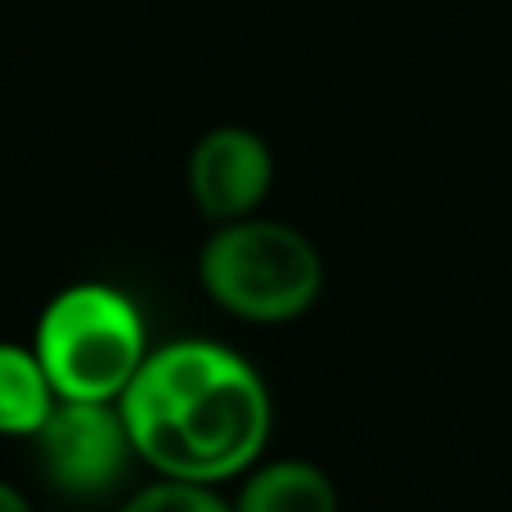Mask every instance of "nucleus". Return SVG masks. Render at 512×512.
I'll return each instance as SVG.
<instances>
[{
	"label": "nucleus",
	"mask_w": 512,
	"mask_h": 512,
	"mask_svg": "<svg viewBox=\"0 0 512 512\" xmlns=\"http://www.w3.org/2000/svg\"><path fill=\"white\" fill-rule=\"evenodd\" d=\"M117 409L135 459L176 481H230L270 441V391L243 355L216 342H176L144 355Z\"/></svg>",
	"instance_id": "f257e3e1"
},
{
	"label": "nucleus",
	"mask_w": 512,
	"mask_h": 512,
	"mask_svg": "<svg viewBox=\"0 0 512 512\" xmlns=\"http://www.w3.org/2000/svg\"><path fill=\"white\" fill-rule=\"evenodd\" d=\"M198 279L225 315L248 324H288L319 301L324 261L301 230L243 216L203 243Z\"/></svg>",
	"instance_id": "f03ea898"
},
{
	"label": "nucleus",
	"mask_w": 512,
	"mask_h": 512,
	"mask_svg": "<svg viewBox=\"0 0 512 512\" xmlns=\"http://www.w3.org/2000/svg\"><path fill=\"white\" fill-rule=\"evenodd\" d=\"M32 351L59 400L113 405L140 373L149 346L131 297L108 283H77L45 306Z\"/></svg>",
	"instance_id": "7ed1b4c3"
},
{
	"label": "nucleus",
	"mask_w": 512,
	"mask_h": 512,
	"mask_svg": "<svg viewBox=\"0 0 512 512\" xmlns=\"http://www.w3.org/2000/svg\"><path fill=\"white\" fill-rule=\"evenodd\" d=\"M36 472L63 499H104L122 486L135 459L122 409L99 400H59L32 436Z\"/></svg>",
	"instance_id": "20e7f679"
},
{
	"label": "nucleus",
	"mask_w": 512,
	"mask_h": 512,
	"mask_svg": "<svg viewBox=\"0 0 512 512\" xmlns=\"http://www.w3.org/2000/svg\"><path fill=\"white\" fill-rule=\"evenodd\" d=\"M274 185L270 144L248 126H216L194 144L189 158V194L194 207L216 225L252 216Z\"/></svg>",
	"instance_id": "39448f33"
},
{
	"label": "nucleus",
	"mask_w": 512,
	"mask_h": 512,
	"mask_svg": "<svg viewBox=\"0 0 512 512\" xmlns=\"http://www.w3.org/2000/svg\"><path fill=\"white\" fill-rule=\"evenodd\" d=\"M234 512H337V486L315 463L283 459L252 472L234 499Z\"/></svg>",
	"instance_id": "423d86ee"
},
{
	"label": "nucleus",
	"mask_w": 512,
	"mask_h": 512,
	"mask_svg": "<svg viewBox=\"0 0 512 512\" xmlns=\"http://www.w3.org/2000/svg\"><path fill=\"white\" fill-rule=\"evenodd\" d=\"M54 405H59V396H54L36 351L0 342V436H27L32 441Z\"/></svg>",
	"instance_id": "0eeeda50"
},
{
	"label": "nucleus",
	"mask_w": 512,
	"mask_h": 512,
	"mask_svg": "<svg viewBox=\"0 0 512 512\" xmlns=\"http://www.w3.org/2000/svg\"><path fill=\"white\" fill-rule=\"evenodd\" d=\"M122 512H234L221 495H212V486L203 481H176L162 477L158 486H144L140 495H131Z\"/></svg>",
	"instance_id": "6e6552de"
},
{
	"label": "nucleus",
	"mask_w": 512,
	"mask_h": 512,
	"mask_svg": "<svg viewBox=\"0 0 512 512\" xmlns=\"http://www.w3.org/2000/svg\"><path fill=\"white\" fill-rule=\"evenodd\" d=\"M0 512H32V504H27V495L18 486L0 481Z\"/></svg>",
	"instance_id": "1a4fd4ad"
}]
</instances>
